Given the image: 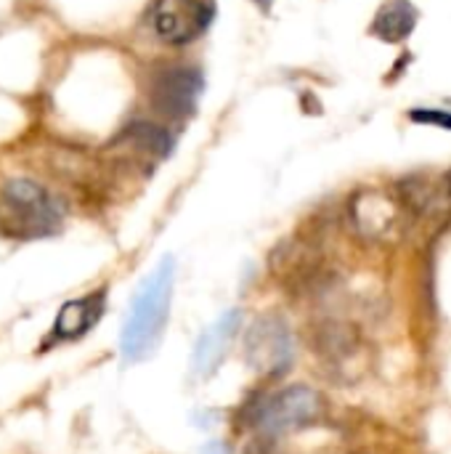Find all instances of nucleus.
<instances>
[{
    "label": "nucleus",
    "instance_id": "nucleus-1",
    "mask_svg": "<svg viewBox=\"0 0 451 454\" xmlns=\"http://www.w3.org/2000/svg\"><path fill=\"white\" fill-rule=\"evenodd\" d=\"M173 282H175V261L162 258L152 274L138 285L122 333H120V351L125 362H141L154 354L162 340L170 301H173Z\"/></svg>",
    "mask_w": 451,
    "mask_h": 454
},
{
    "label": "nucleus",
    "instance_id": "nucleus-2",
    "mask_svg": "<svg viewBox=\"0 0 451 454\" xmlns=\"http://www.w3.org/2000/svg\"><path fill=\"white\" fill-rule=\"evenodd\" d=\"M324 412V402L308 386H290L268 399H260L253 410V426L266 439H279L314 426Z\"/></svg>",
    "mask_w": 451,
    "mask_h": 454
},
{
    "label": "nucleus",
    "instance_id": "nucleus-3",
    "mask_svg": "<svg viewBox=\"0 0 451 454\" xmlns=\"http://www.w3.org/2000/svg\"><path fill=\"white\" fill-rule=\"evenodd\" d=\"M3 207L11 229L21 237H48L61 223L56 200L27 178H13L3 186Z\"/></svg>",
    "mask_w": 451,
    "mask_h": 454
},
{
    "label": "nucleus",
    "instance_id": "nucleus-4",
    "mask_svg": "<svg viewBox=\"0 0 451 454\" xmlns=\"http://www.w3.org/2000/svg\"><path fill=\"white\" fill-rule=\"evenodd\" d=\"M348 215L354 229L372 242H391L401 237L409 226V218H415L399 194L375 189L356 192L348 202Z\"/></svg>",
    "mask_w": 451,
    "mask_h": 454
},
{
    "label": "nucleus",
    "instance_id": "nucleus-5",
    "mask_svg": "<svg viewBox=\"0 0 451 454\" xmlns=\"http://www.w3.org/2000/svg\"><path fill=\"white\" fill-rule=\"evenodd\" d=\"M245 359L250 370L266 378H279L295 359V343L287 322L276 314H266L253 322L245 335Z\"/></svg>",
    "mask_w": 451,
    "mask_h": 454
},
{
    "label": "nucleus",
    "instance_id": "nucleus-6",
    "mask_svg": "<svg viewBox=\"0 0 451 454\" xmlns=\"http://www.w3.org/2000/svg\"><path fill=\"white\" fill-rule=\"evenodd\" d=\"M210 19V0H157L152 8V29L159 40L173 45H183L199 37Z\"/></svg>",
    "mask_w": 451,
    "mask_h": 454
},
{
    "label": "nucleus",
    "instance_id": "nucleus-7",
    "mask_svg": "<svg viewBox=\"0 0 451 454\" xmlns=\"http://www.w3.org/2000/svg\"><path fill=\"white\" fill-rule=\"evenodd\" d=\"M199 90H202V74L191 67L175 64L154 72L149 85V98L159 114L181 120L194 112Z\"/></svg>",
    "mask_w": 451,
    "mask_h": 454
},
{
    "label": "nucleus",
    "instance_id": "nucleus-8",
    "mask_svg": "<svg viewBox=\"0 0 451 454\" xmlns=\"http://www.w3.org/2000/svg\"><path fill=\"white\" fill-rule=\"evenodd\" d=\"M316 354L332 372L348 378V375H359L364 359V343L351 325L324 322L316 330Z\"/></svg>",
    "mask_w": 451,
    "mask_h": 454
},
{
    "label": "nucleus",
    "instance_id": "nucleus-9",
    "mask_svg": "<svg viewBox=\"0 0 451 454\" xmlns=\"http://www.w3.org/2000/svg\"><path fill=\"white\" fill-rule=\"evenodd\" d=\"M399 197L415 218H444L451 213V170L444 176H407Z\"/></svg>",
    "mask_w": 451,
    "mask_h": 454
},
{
    "label": "nucleus",
    "instance_id": "nucleus-10",
    "mask_svg": "<svg viewBox=\"0 0 451 454\" xmlns=\"http://www.w3.org/2000/svg\"><path fill=\"white\" fill-rule=\"evenodd\" d=\"M242 325V311L231 309L226 314H221L197 340L194 346V354H191V375L199 378V380H207L218 367L221 362L226 359V351L237 335Z\"/></svg>",
    "mask_w": 451,
    "mask_h": 454
},
{
    "label": "nucleus",
    "instance_id": "nucleus-11",
    "mask_svg": "<svg viewBox=\"0 0 451 454\" xmlns=\"http://www.w3.org/2000/svg\"><path fill=\"white\" fill-rule=\"evenodd\" d=\"M104 303H106V293H90V295H82L77 301H66L61 306V311L56 314L53 319V327H51V340L56 343H64V340H74V338H82L104 314Z\"/></svg>",
    "mask_w": 451,
    "mask_h": 454
},
{
    "label": "nucleus",
    "instance_id": "nucleus-12",
    "mask_svg": "<svg viewBox=\"0 0 451 454\" xmlns=\"http://www.w3.org/2000/svg\"><path fill=\"white\" fill-rule=\"evenodd\" d=\"M417 24V11L409 0H391L380 8L375 19V35L385 43H401L412 35Z\"/></svg>",
    "mask_w": 451,
    "mask_h": 454
},
{
    "label": "nucleus",
    "instance_id": "nucleus-13",
    "mask_svg": "<svg viewBox=\"0 0 451 454\" xmlns=\"http://www.w3.org/2000/svg\"><path fill=\"white\" fill-rule=\"evenodd\" d=\"M125 138L138 152H144L149 157H165V154H170V146H173L170 133L165 128H159V125H152V122H133V125H128Z\"/></svg>",
    "mask_w": 451,
    "mask_h": 454
},
{
    "label": "nucleus",
    "instance_id": "nucleus-14",
    "mask_svg": "<svg viewBox=\"0 0 451 454\" xmlns=\"http://www.w3.org/2000/svg\"><path fill=\"white\" fill-rule=\"evenodd\" d=\"M412 120L451 130V112H441V109H415L412 112Z\"/></svg>",
    "mask_w": 451,
    "mask_h": 454
},
{
    "label": "nucleus",
    "instance_id": "nucleus-15",
    "mask_svg": "<svg viewBox=\"0 0 451 454\" xmlns=\"http://www.w3.org/2000/svg\"><path fill=\"white\" fill-rule=\"evenodd\" d=\"M202 454H229V450H226L223 442H210V444L202 450Z\"/></svg>",
    "mask_w": 451,
    "mask_h": 454
},
{
    "label": "nucleus",
    "instance_id": "nucleus-16",
    "mask_svg": "<svg viewBox=\"0 0 451 454\" xmlns=\"http://www.w3.org/2000/svg\"><path fill=\"white\" fill-rule=\"evenodd\" d=\"M255 3H263V5H268V3H271V0H255Z\"/></svg>",
    "mask_w": 451,
    "mask_h": 454
}]
</instances>
